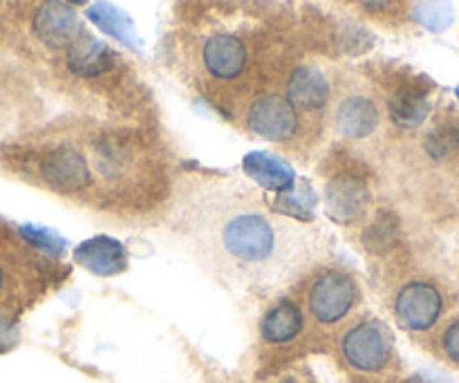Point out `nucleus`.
<instances>
[{"label": "nucleus", "instance_id": "obj_1", "mask_svg": "<svg viewBox=\"0 0 459 383\" xmlns=\"http://www.w3.org/2000/svg\"><path fill=\"white\" fill-rule=\"evenodd\" d=\"M222 245L240 263H264L276 249V229L263 213L247 211L224 222Z\"/></svg>", "mask_w": 459, "mask_h": 383}, {"label": "nucleus", "instance_id": "obj_2", "mask_svg": "<svg viewBox=\"0 0 459 383\" xmlns=\"http://www.w3.org/2000/svg\"><path fill=\"white\" fill-rule=\"evenodd\" d=\"M359 300V285L350 274L330 269L312 283L307 292V308L323 326L343 321Z\"/></svg>", "mask_w": 459, "mask_h": 383}, {"label": "nucleus", "instance_id": "obj_3", "mask_svg": "<svg viewBox=\"0 0 459 383\" xmlns=\"http://www.w3.org/2000/svg\"><path fill=\"white\" fill-rule=\"evenodd\" d=\"M343 359L359 372H381L393 357V335L381 321H361L341 341Z\"/></svg>", "mask_w": 459, "mask_h": 383}, {"label": "nucleus", "instance_id": "obj_4", "mask_svg": "<svg viewBox=\"0 0 459 383\" xmlns=\"http://www.w3.org/2000/svg\"><path fill=\"white\" fill-rule=\"evenodd\" d=\"M444 312L442 292L426 281L406 283L394 296V317L403 330L426 332Z\"/></svg>", "mask_w": 459, "mask_h": 383}, {"label": "nucleus", "instance_id": "obj_5", "mask_svg": "<svg viewBox=\"0 0 459 383\" xmlns=\"http://www.w3.org/2000/svg\"><path fill=\"white\" fill-rule=\"evenodd\" d=\"M247 126L267 142H287L299 133V112L281 94H264L251 103Z\"/></svg>", "mask_w": 459, "mask_h": 383}, {"label": "nucleus", "instance_id": "obj_6", "mask_svg": "<svg viewBox=\"0 0 459 383\" xmlns=\"http://www.w3.org/2000/svg\"><path fill=\"white\" fill-rule=\"evenodd\" d=\"M40 175L49 187L61 193L81 191L90 184L88 161L72 146H61L49 152L40 164Z\"/></svg>", "mask_w": 459, "mask_h": 383}, {"label": "nucleus", "instance_id": "obj_7", "mask_svg": "<svg viewBox=\"0 0 459 383\" xmlns=\"http://www.w3.org/2000/svg\"><path fill=\"white\" fill-rule=\"evenodd\" d=\"M34 34L49 48H67L79 34V16L61 0H45L34 13Z\"/></svg>", "mask_w": 459, "mask_h": 383}, {"label": "nucleus", "instance_id": "obj_8", "mask_svg": "<svg viewBox=\"0 0 459 383\" xmlns=\"http://www.w3.org/2000/svg\"><path fill=\"white\" fill-rule=\"evenodd\" d=\"M74 260L94 276H117L128 267V251L115 238L97 236L76 247Z\"/></svg>", "mask_w": 459, "mask_h": 383}, {"label": "nucleus", "instance_id": "obj_9", "mask_svg": "<svg viewBox=\"0 0 459 383\" xmlns=\"http://www.w3.org/2000/svg\"><path fill=\"white\" fill-rule=\"evenodd\" d=\"M202 61L211 76L231 81L242 74L247 65V48L238 36L215 34L202 48Z\"/></svg>", "mask_w": 459, "mask_h": 383}, {"label": "nucleus", "instance_id": "obj_10", "mask_svg": "<svg viewBox=\"0 0 459 383\" xmlns=\"http://www.w3.org/2000/svg\"><path fill=\"white\" fill-rule=\"evenodd\" d=\"M370 205V193L366 184L354 178H336L332 179L325 191L327 213L336 222H354L366 213Z\"/></svg>", "mask_w": 459, "mask_h": 383}, {"label": "nucleus", "instance_id": "obj_11", "mask_svg": "<svg viewBox=\"0 0 459 383\" xmlns=\"http://www.w3.org/2000/svg\"><path fill=\"white\" fill-rule=\"evenodd\" d=\"M242 170L247 173V178L254 179L258 187L267 188V191L281 193L296 184V170L291 169L290 161L273 155V152H249L242 160Z\"/></svg>", "mask_w": 459, "mask_h": 383}, {"label": "nucleus", "instance_id": "obj_12", "mask_svg": "<svg viewBox=\"0 0 459 383\" xmlns=\"http://www.w3.org/2000/svg\"><path fill=\"white\" fill-rule=\"evenodd\" d=\"M287 101L296 110H321L330 99V83L325 74L312 65H300L287 81Z\"/></svg>", "mask_w": 459, "mask_h": 383}, {"label": "nucleus", "instance_id": "obj_13", "mask_svg": "<svg viewBox=\"0 0 459 383\" xmlns=\"http://www.w3.org/2000/svg\"><path fill=\"white\" fill-rule=\"evenodd\" d=\"M67 70L76 76H92L103 74L115 63V54L101 40L92 39V36H76L70 45H67Z\"/></svg>", "mask_w": 459, "mask_h": 383}, {"label": "nucleus", "instance_id": "obj_14", "mask_svg": "<svg viewBox=\"0 0 459 383\" xmlns=\"http://www.w3.org/2000/svg\"><path fill=\"white\" fill-rule=\"evenodd\" d=\"M85 16H88V21L92 22V25H97L103 34L112 36V39L119 40L126 48L134 49V52L142 49V39H139L137 27H134V21L130 18V13H126L124 9L112 4L110 0H99V3L90 4Z\"/></svg>", "mask_w": 459, "mask_h": 383}, {"label": "nucleus", "instance_id": "obj_15", "mask_svg": "<svg viewBox=\"0 0 459 383\" xmlns=\"http://www.w3.org/2000/svg\"><path fill=\"white\" fill-rule=\"evenodd\" d=\"M303 309H300L294 300L282 299L264 312L263 321H260V336H263L267 344L282 345L294 341L296 336L303 332Z\"/></svg>", "mask_w": 459, "mask_h": 383}, {"label": "nucleus", "instance_id": "obj_16", "mask_svg": "<svg viewBox=\"0 0 459 383\" xmlns=\"http://www.w3.org/2000/svg\"><path fill=\"white\" fill-rule=\"evenodd\" d=\"M388 112L399 128H417L430 115L429 90L420 83L402 85L388 99Z\"/></svg>", "mask_w": 459, "mask_h": 383}, {"label": "nucleus", "instance_id": "obj_17", "mask_svg": "<svg viewBox=\"0 0 459 383\" xmlns=\"http://www.w3.org/2000/svg\"><path fill=\"white\" fill-rule=\"evenodd\" d=\"M379 126V110L368 97H348L336 110V128L350 139H366Z\"/></svg>", "mask_w": 459, "mask_h": 383}, {"label": "nucleus", "instance_id": "obj_18", "mask_svg": "<svg viewBox=\"0 0 459 383\" xmlns=\"http://www.w3.org/2000/svg\"><path fill=\"white\" fill-rule=\"evenodd\" d=\"M318 197L307 182L294 184L287 191H281L273 200V209L282 215H291L299 220H312L316 211Z\"/></svg>", "mask_w": 459, "mask_h": 383}, {"label": "nucleus", "instance_id": "obj_19", "mask_svg": "<svg viewBox=\"0 0 459 383\" xmlns=\"http://www.w3.org/2000/svg\"><path fill=\"white\" fill-rule=\"evenodd\" d=\"M412 16L426 30L446 31L455 21V9H453L451 0H417Z\"/></svg>", "mask_w": 459, "mask_h": 383}, {"label": "nucleus", "instance_id": "obj_20", "mask_svg": "<svg viewBox=\"0 0 459 383\" xmlns=\"http://www.w3.org/2000/svg\"><path fill=\"white\" fill-rule=\"evenodd\" d=\"M21 236L25 238L34 249L43 251V254L48 256H54V258L63 256V251L67 249V242L63 240L54 229L40 227V224H22Z\"/></svg>", "mask_w": 459, "mask_h": 383}, {"label": "nucleus", "instance_id": "obj_21", "mask_svg": "<svg viewBox=\"0 0 459 383\" xmlns=\"http://www.w3.org/2000/svg\"><path fill=\"white\" fill-rule=\"evenodd\" d=\"M424 148L433 160L446 161L448 157H453L459 151V130L453 128V126H439V128L430 130Z\"/></svg>", "mask_w": 459, "mask_h": 383}, {"label": "nucleus", "instance_id": "obj_22", "mask_svg": "<svg viewBox=\"0 0 459 383\" xmlns=\"http://www.w3.org/2000/svg\"><path fill=\"white\" fill-rule=\"evenodd\" d=\"M442 348L446 357L459 366V321H453L442 336Z\"/></svg>", "mask_w": 459, "mask_h": 383}, {"label": "nucleus", "instance_id": "obj_23", "mask_svg": "<svg viewBox=\"0 0 459 383\" xmlns=\"http://www.w3.org/2000/svg\"><path fill=\"white\" fill-rule=\"evenodd\" d=\"M16 326L9 317L0 314V353H7L16 345Z\"/></svg>", "mask_w": 459, "mask_h": 383}, {"label": "nucleus", "instance_id": "obj_24", "mask_svg": "<svg viewBox=\"0 0 459 383\" xmlns=\"http://www.w3.org/2000/svg\"><path fill=\"white\" fill-rule=\"evenodd\" d=\"M359 3L366 4L368 9H384V7H388L393 0H359Z\"/></svg>", "mask_w": 459, "mask_h": 383}, {"label": "nucleus", "instance_id": "obj_25", "mask_svg": "<svg viewBox=\"0 0 459 383\" xmlns=\"http://www.w3.org/2000/svg\"><path fill=\"white\" fill-rule=\"evenodd\" d=\"M276 383H303L299 379V377H285V379H281V381H276Z\"/></svg>", "mask_w": 459, "mask_h": 383}, {"label": "nucleus", "instance_id": "obj_26", "mask_svg": "<svg viewBox=\"0 0 459 383\" xmlns=\"http://www.w3.org/2000/svg\"><path fill=\"white\" fill-rule=\"evenodd\" d=\"M67 3H72V4H85V3H88V0H67Z\"/></svg>", "mask_w": 459, "mask_h": 383}, {"label": "nucleus", "instance_id": "obj_27", "mask_svg": "<svg viewBox=\"0 0 459 383\" xmlns=\"http://www.w3.org/2000/svg\"><path fill=\"white\" fill-rule=\"evenodd\" d=\"M3 283H4V276H3V269H0V290H3Z\"/></svg>", "mask_w": 459, "mask_h": 383}, {"label": "nucleus", "instance_id": "obj_28", "mask_svg": "<svg viewBox=\"0 0 459 383\" xmlns=\"http://www.w3.org/2000/svg\"><path fill=\"white\" fill-rule=\"evenodd\" d=\"M455 94H457V99H459V85L455 88Z\"/></svg>", "mask_w": 459, "mask_h": 383}]
</instances>
